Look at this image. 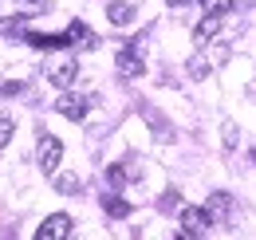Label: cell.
Returning a JSON list of instances; mask_svg holds the SVG:
<instances>
[{"label": "cell", "mask_w": 256, "mask_h": 240, "mask_svg": "<svg viewBox=\"0 0 256 240\" xmlns=\"http://www.w3.org/2000/svg\"><path fill=\"white\" fill-rule=\"evenodd\" d=\"M52 8V0H16V12L20 16H44Z\"/></svg>", "instance_id": "cell-15"}, {"label": "cell", "mask_w": 256, "mask_h": 240, "mask_svg": "<svg viewBox=\"0 0 256 240\" xmlns=\"http://www.w3.org/2000/svg\"><path fill=\"white\" fill-rule=\"evenodd\" d=\"M221 138H224V150H232V146H236V138H240V134H236V122H232V118L221 122Z\"/></svg>", "instance_id": "cell-18"}, {"label": "cell", "mask_w": 256, "mask_h": 240, "mask_svg": "<svg viewBox=\"0 0 256 240\" xmlns=\"http://www.w3.org/2000/svg\"><path fill=\"white\" fill-rule=\"evenodd\" d=\"M217 32H221V16L205 12V20L193 28V40H197V44H213V40H217Z\"/></svg>", "instance_id": "cell-10"}, {"label": "cell", "mask_w": 256, "mask_h": 240, "mask_svg": "<svg viewBox=\"0 0 256 240\" xmlns=\"http://www.w3.org/2000/svg\"><path fill=\"white\" fill-rule=\"evenodd\" d=\"M186 71H190V79H205V75L213 71V60H209V56H193V60L186 63Z\"/></svg>", "instance_id": "cell-14"}, {"label": "cell", "mask_w": 256, "mask_h": 240, "mask_svg": "<svg viewBox=\"0 0 256 240\" xmlns=\"http://www.w3.org/2000/svg\"><path fill=\"white\" fill-rule=\"evenodd\" d=\"M91 102H95V94H71V90H67L64 98H56V110L71 122H83L87 110H91Z\"/></svg>", "instance_id": "cell-3"}, {"label": "cell", "mask_w": 256, "mask_h": 240, "mask_svg": "<svg viewBox=\"0 0 256 240\" xmlns=\"http://www.w3.org/2000/svg\"><path fill=\"white\" fill-rule=\"evenodd\" d=\"M213 220H209V212L205 209H182V236H205V228H209Z\"/></svg>", "instance_id": "cell-6"}, {"label": "cell", "mask_w": 256, "mask_h": 240, "mask_svg": "<svg viewBox=\"0 0 256 240\" xmlns=\"http://www.w3.org/2000/svg\"><path fill=\"white\" fill-rule=\"evenodd\" d=\"M75 79H79V63H71V60H60V63H52V67H48V83H52V87H60V90H67Z\"/></svg>", "instance_id": "cell-5"}, {"label": "cell", "mask_w": 256, "mask_h": 240, "mask_svg": "<svg viewBox=\"0 0 256 240\" xmlns=\"http://www.w3.org/2000/svg\"><path fill=\"white\" fill-rule=\"evenodd\" d=\"M8 142H12V118H8V114H0V150H4Z\"/></svg>", "instance_id": "cell-19"}, {"label": "cell", "mask_w": 256, "mask_h": 240, "mask_svg": "<svg viewBox=\"0 0 256 240\" xmlns=\"http://www.w3.org/2000/svg\"><path fill=\"white\" fill-rule=\"evenodd\" d=\"M67 36H71V48H83V52H91V48H98V36L83 20H71V28H67Z\"/></svg>", "instance_id": "cell-8"}, {"label": "cell", "mask_w": 256, "mask_h": 240, "mask_svg": "<svg viewBox=\"0 0 256 240\" xmlns=\"http://www.w3.org/2000/svg\"><path fill=\"white\" fill-rule=\"evenodd\" d=\"M102 209L110 212V216H130V201H122L118 193H106L102 197Z\"/></svg>", "instance_id": "cell-13"}, {"label": "cell", "mask_w": 256, "mask_h": 240, "mask_svg": "<svg viewBox=\"0 0 256 240\" xmlns=\"http://www.w3.org/2000/svg\"><path fill=\"white\" fill-rule=\"evenodd\" d=\"M24 20H28V16H20V12L8 16V20H0V36H12V32L20 36V32H24Z\"/></svg>", "instance_id": "cell-16"}, {"label": "cell", "mask_w": 256, "mask_h": 240, "mask_svg": "<svg viewBox=\"0 0 256 240\" xmlns=\"http://www.w3.org/2000/svg\"><path fill=\"white\" fill-rule=\"evenodd\" d=\"M60 158H64V142L56 134H40V146H36V162L44 174H56L60 170Z\"/></svg>", "instance_id": "cell-1"}, {"label": "cell", "mask_w": 256, "mask_h": 240, "mask_svg": "<svg viewBox=\"0 0 256 240\" xmlns=\"http://www.w3.org/2000/svg\"><path fill=\"white\" fill-rule=\"evenodd\" d=\"M205 212H209L213 224H228V216H232V197H228V193H213V197L205 201Z\"/></svg>", "instance_id": "cell-7"}, {"label": "cell", "mask_w": 256, "mask_h": 240, "mask_svg": "<svg viewBox=\"0 0 256 240\" xmlns=\"http://www.w3.org/2000/svg\"><path fill=\"white\" fill-rule=\"evenodd\" d=\"M197 4H201V8H205V12H213V16H224V12H228V8H236V4H232V0H197Z\"/></svg>", "instance_id": "cell-17"}, {"label": "cell", "mask_w": 256, "mask_h": 240, "mask_svg": "<svg viewBox=\"0 0 256 240\" xmlns=\"http://www.w3.org/2000/svg\"><path fill=\"white\" fill-rule=\"evenodd\" d=\"M52 189L64 193V197H75V193H83V178H79V174H56V178H52Z\"/></svg>", "instance_id": "cell-12"}, {"label": "cell", "mask_w": 256, "mask_h": 240, "mask_svg": "<svg viewBox=\"0 0 256 240\" xmlns=\"http://www.w3.org/2000/svg\"><path fill=\"white\" fill-rule=\"evenodd\" d=\"M24 40H28L32 48H48V52H56V48H71V36H44V32H24Z\"/></svg>", "instance_id": "cell-11"}, {"label": "cell", "mask_w": 256, "mask_h": 240, "mask_svg": "<svg viewBox=\"0 0 256 240\" xmlns=\"http://www.w3.org/2000/svg\"><path fill=\"white\" fill-rule=\"evenodd\" d=\"M16 94H24V83H4V98H16Z\"/></svg>", "instance_id": "cell-20"}, {"label": "cell", "mask_w": 256, "mask_h": 240, "mask_svg": "<svg viewBox=\"0 0 256 240\" xmlns=\"http://www.w3.org/2000/svg\"><path fill=\"white\" fill-rule=\"evenodd\" d=\"M71 224H75V220H71L67 212H52V216L36 228V240H67L71 236Z\"/></svg>", "instance_id": "cell-4"}, {"label": "cell", "mask_w": 256, "mask_h": 240, "mask_svg": "<svg viewBox=\"0 0 256 240\" xmlns=\"http://www.w3.org/2000/svg\"><path fill=\"white\" fill-rule=\"evenodd\" d=\"M142 71H146V52H142V40H134V44H126L118 52V75L122 79H138Z\"/></svg>", "instance_id": "cell-2"}, {"label": "cell", "mask_w": 256, "mask_h": 240, "mask_svg": "<svg viewBox=\"0 0 256 240\" xmlns=\"http://www.w3.org/2000/svg\"><path fill=\"white\" fill-rule=\"evenodd\" d=\"M170 4H174V8H186V4H190V0H170Z\"/></svg>", "instance_id": "cell-21"}, {"label": "cell", "mask_w": 256, "mask_h": 240, "mask_svg": "<svg viewBox=\"0 0 256 240\" xmlns=\"http://www.w3.org/2000/svg\"><path fill=\"white\" fill-rule=\"evenodd\" d=\"M134 4H126V0H114V4H106V20L114 24V28H126V24H134Z\"/></svg>", "instance_id": "cell-9"}]
</instances>
